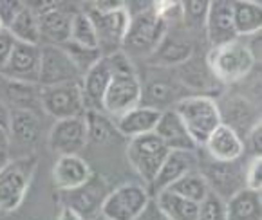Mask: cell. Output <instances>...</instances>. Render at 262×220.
I'll return each instance as SVG.
<instances>
[{"instance_id":"1","label":"cell","mask_w":262,"mask_h":220,"mask_svg":"<svg viewBox=\"0 0 262 220\" xmlns=\"http://www.w3.org/2000/svg\"><path fill=\"white\" fill-rule=\"evenodd\" d=\"M108 60L114 74L105 90L101 112L114 119L141 103V78L136 72L132 60L121 51L111 54Z\"/></svg>"},{"instance_id":"2","label":"cell","mask_w":262,"mask_h":220,"mask_svg":"<svg viewBox=\"0 0 262 220\" xmlns=\"http://www.w3.org/2000/svg\"><path fill=\"white\" fill-rule=\"evenodd\" d=\"M128 15H130V20H128L127 35H125L121 53L127 54L130 60L150 58L158 49V45L161 43L168 26L158 15L154 2L143 4V8H139L138 11H128Z\"/></svg>"},{"instance_id":"3","label":"cell","mask_w":262,"mask_h":220,"mask_svg":"<svg viewBox=\"0 0 262 220\" xmlns=\"http://www.w3.org/2000/svg\"><path fill=\"white\" fill-rule=\"evenodd\" d=\"M173 110L183 121L186 132L197 148H203L212 132L221 125V114L217 101L205 94L185 96L173 105Z\"/></svg>"},{"instance_id":"4","label":"cell","mask_w":262,"mask_h":220,"mask_svg":"<svg viewBox=\"0 0 262 220\" xmlns=\"http://www.w3.org/2000/svg\"><path fill=\"white\" fill-rule=\"evenodd\" d=\"M253 65V54L241 38L213 47L206 56V67L210 74L217 83H224V85H233L237 81L244 80L251 72Z\"/></svg>"},{"instance_id":"5","label":"cell","mask_w":262,"mask_h":220,"mask_svg":"<svg viewBox=\"0 0 262 220\" xmlns=\"http://www.w3.org/2000/svg\"><path fill=\"white\" fill-rule=\"evenodd\" d=\"M38 157L27 154L16 157L0 170V211L11 213L20 208L27 195V189L35 177Z\"/></svg>"},{"instance_id":"6","label":"cell","mask_w":262,"mask_h":220,"mask_svg":"<svg viewBox=\"0 0 262 220\" xmlns=\"http://www.w3.org/2000/svg\"><path fill=\"white\" fill-rule=\"evenodd\" d=\"M244 159V157H243ZM231 161V162H219L210 159L203 152L199 155L197 152V170L205 177L208 189L217 197H221L224 202L230 201L233 195L244 189V161Z\"/></svg>"},{"instance_id":"7","label":"cell","mask_w":262,"mask_h":220,"mask_svg":"<svg viewBox=\"0 0 262 220\" xmlns=\"http://www.w3.org/2000/svg\"><path fill=\"white\" fill-rule=\"evenodd\" d=\"M127 161L132 166V170L141 179L143 186H148L154 182L163 161L168 155V148L161 143L158 135L152 132L147 135H139L134 139H128L127 143Z\"/></svg>"},{"instance_id":"8","label":"cell","mask_w":262,"mask_h":220,"mask_svg":"<svg viewBox=\"0 0 262 220\" xmlns=\"http://www.w3.org/2000/svg\"><path fill=\"white\" fill-rule=\"evenodd\" d=\"M111 184L100 174H94L89 181L69 191H60V202L63 208L71 209L83 220H94L101 215V208L111 193Z\"/></svg>"},{"instance_id":"9","label":"cell","mask_w":262,"mask_h":220,"mask_svg":"<svg viewBox=\"0 0 262 220\" xmlns=\"http://www.w3.org/2000/svg\"><path fill=\"white\" fill-rule=\"evenodd\" d=\"M150 199L147 186L141 182H125L111 189L101 208V216L108 220H138Z\"/></svg>"},{"instance_id":"10","label":"cell","mask_w":262,"mask_h":220,"mask_svg":"<svg viewBox=\"0 0 262 220\" xmlns=\"http://www.w3.org/2000/svg\"><path fill=\"white\" fill-rule=\"evenodd\" d=\"M40 105L43 112L56 121L83 117L87 114L81 94V81L40 87Z\"/></svg>"},{"instance_id":"11","label":"cell","mask_w":262,"mask_h":220,"mask_svg":"<svg viewBox=\"0 0 262 220\" xmlns=\"http://www.w3.org/2000/svg\"><path fill=\"white\" fill-rule=\"evenodd\" d=\"M27 6L38 18L40 40L43 45L60 47L69 42L74 13L56 2H27Z\"/></svg>"},{"instance_id":"12","label":"cell","mask_w":262,"mask_h":220,"mask_svg":"<svg viewBox=\"0 0 262 220\" xmlns=\"http://www.w3.org/2000/svg\"><path fill=\"white\" fill-rule=\"evenodd\" d=\"M85 13L89 15L91 22L96 31L98 51L101 56H111L114 53H120L123 47V40L127 35V27L130 15L127 11V6L112 13H98L93 8H87Z\"/></svg>"},{"instance_id":"13","label":"cell","mask_w":262,"mask_h":220,"mask_svg":"<svg viewBox=\"0 0 262 220\" xmlns=\"http://www.w3.org/2000/svg\"><path fill=\"white\" fill-rule=\"evenodd\" d=\"M81 81V72L73 63L71 56L58 45H40L38 87H53Z\"/></svg>"},{"instance_id":"14","label":"cell","mask_w":262,"mask_h":220,"mask_svg":"<svg viewBox=\"0 0 262 220\" xmlns=\"http://www.w3.org/2000/svg\"><path fill=\"white\" fill-rule=\"evenodd\" d=\"M89 144V127L83 117L56 121L51 128L49 146L58 155H80Z\"/></svg>"},{"instance_id":"15","label":"cell","mask_w":262,"mask_h":220,"mask_svg":"<svg viewBox=\"0 0 262 220\" xmlns=\"http://www.w3.org/2000/svg\"><path fill=\"white\" fill-rule=\"evenodd\" d=\"M217 107H219L221 123L230 127L241 139H244L248 132L260 123V110L248 97H224L223 101H217Z\"/></svg>"},{"instance_id":"16","label":"cell","mask_w":262,"mask_h":220,"mask_svg":"<svg viewBox=\"0 0 262 220\" xmlns=\"http://www.w3.org/2000/svg\"><path fill=\"white\" fill-rule=\"evenodd\" d=\"M40 72V45H29V43L15 42L9 53L4 69L0 70V76L8 80L24 81L38 85Z\"/></svg>"},{"instance_id":"17","label":"cell","mask_w":262,"mask_h":220,"mask_svg":"<svg viewBox=\"0 0 262 220\" xmlns=\"http://www.w3.org/2000/svg\"><path fill=\"white\" fill-rule=\"evenodd\" d=\"M205 35L212 49L239 38L235 33V26H233L231 2H228V0L210 2L208 15H206L205 22Z\"/></svg>"},{"instance_id":"18","label":"cell","mask_w":262,"mask_h":220,"mask_svg":"<svg viewBox=\"0 0 262 220\" xmlns=\"http://www.w3.org/2000/svg\"><path fill=\"white\" fill-rule=\"evenodd\" d=\"M197 152H181V150H172L168 152L166 159L163 161L161 168H159L158 175H156L154 182L148 186V193L156 197L158 193L168 189L176 181L186 175L188 172L197 170Z\"/></svg>"},{"instance_id":"19","label":"cell","mask_w":262,"mask_h":220,"mask_svg":"<svg viewBox=\"0 0 262 220\" xmlns=\"http://www.w3.org/2000/svg\"><path fill=\"white\" fill-rule=\"evenodd\" d=\"M112 74V65L108 56H101L87 72L81 76V94L87 112H101V101L108 87Z\"/></svg>"},{"instance_id":"20","label":"cell","mask_w":262,"mask_h":220,"mask_svg":"<svg viewBox=\"0 0 262 220\" xmlns=\"http://www.w3.org/2000/svg\"><path fill=\"white\" fill-rule=\"evenodd\" d=\"M193 54V43L185 31H178L172 29V33L166 29L165 36H163L161 43L158 45L156 53L152 54L150 62L159 67H173V65H183L186 63Z\"/></svg>"},{"instance_id":"21","label":"cell","mask_w":262,"mask_h":220,"mask_svg":"<svg viewBox=\"0 0 262 220\" xmlns=\"http://www.w3.org/2000/svg\"><path fill=\"white\" fill-rule=\"evenodd\" d=\"M159 116H161V110L138 105V107L130 108L128 112L114 117L112 125H114L116 132L128 141L139 137V135L152 134L159 121Z\"/></svg>"},{"instance_id":"22","label":"cell","mask_w":262,"mask_h":220,"mask_svg":"<svg viewBox=\"0 0 262 220\" xmlns=\"http://www.w3.org/2000/svg\"><path fill=\"white\" fill-rule=\"evenodd\" d=\"M154 134L158 135L161 143L172 150H181V152H197L199 148L195 146V143L192 141V137L186 132L183 121L179 119V116L176 114L173 108H166L161 110L159 121L154 128Z\"/></svg>"},{"instance_id":"23","label":"cell","mask_w":262,"mask_h":220,"mask_svg":"<svg viewBox=\"0 0 262 220\" xmlns=\"http://www.w3.org/2000/svg\"><path fill=\"white\" fill-rule=\"evenodd\" d=\"M203 150L210 159L219 162L239 161L244 157V143L230 127L221 123L212 132L206 143L203 144Z\"/></svg>"},{"instance_id":"24","label":"cell","mask_w":262,"mask_h":220,"mask_svg":"<svg viewBox=\"0 0 262 220\" xmlns=\"http://www.w3.org/2000/svg\"><path fill=\"white\" fill-rule=\"evenodd\" d=\"M93 175L91 164L81 155H60L53 168V182L58 191H69L83 182L89 181Z\"/></svg>"},{"instance_id":"25","label":"cell","mask_w":262,"mask_h":220,"mask_svg":"<svg viewBox=\"0 0 262 220\" xmlns=\"http://www.w3.org/2000/svg\"><path fill=\"white\" fill-rule=\"evenodd\" d=\"M178 81V78L166 80L165 76H159L148 80L145 85L141 83V103L139 105L156 108V110L172 108L179 100L185 97L179 94L181 92V87H179Z\"/></svg>"},{"instance_id":"26","label":"cell","mask_w":262,"mask_h":220,"mask_svg":"<svg viewBox=\"0 0 262 220\" xmlns=\"http://www.w3.org/2000/svg\"><path fill=\"white\" fill-rule=\"evenodd\" d=\"M2 81V96L0 101L9 108V110H31L38 114L42 110L40 105V87L33 83H24V81L8 80L0 76Z\"/></svg>"},{"instance_id":"27","label":"cell","mask_w":262,"mask_h":220,"mask_svg":"<svg viewBox=\"0 0 262 220\" xmlns=\"http://www.w3.org/2000/svg\"><path fill=\"white\" fill-rule=\"evenodd\" d=\"M9 141L20 146H33L42 134V121L38 114L31 110H9Z\"/></svg>"},{"instance_id":"28","label":"cell","mask_w":262,"mask_h":220,"mask_svg":"<svg viewBox=\"0 0 262 220\" xmlns=\"http://www.w3.org/2000/svg\"><path fill=\"white\" fill-rule=\"evenodd\" d=\"M231 13H233V26L239 38H248L262 29V8L260 2H248V0H237L231 2Z\"/></svg>"},{"instance_id":"29","label":"cell","mask_w":262,"mask_h":220,"mask_svg":"<svg viewBox=\"0 0 262 220\" xmlns=\"http://www.w3.org/2000/svg\"><path fill=\"white\" fill-rule=\"evenodd\" d=\"M262 199L258 191L244 188L226 202V220H260Z\"/></svg>"},{"instance_id":"30","label":"cell","mask_w":262,"mask_h":220,"mask_svg":"<svg viewBox=\"0 0 262 220\" xmlns=\"http://www.w3.org/2000/svg\"><path fill=\"white\" fill-rule=\"evenodd\" d=\"M9 35L13 36L15 42L29 43V45H40V27L38 18L35 13L29 9V6H24V9L13 18V22L8 26Z\"/></svg>"},{"instance_id":"31","label":"cell","mask_w":262,"mask_h":220,"mask_svg":"<svg viewBox=\"0 0 262 220\" xmlns=\"http://www.w3.org/2000/svg\"><path fill=\"white\" fill-rule=\"evenodd\" d=\"M152 199L170 220H197L199 204L195 202L186 201L172 191H161Z\"/></svg>"},{"instance_id":"32","label":"cell","mask_w":262,"mask_h":220,"mask_svg":"<svg viewBox=\"0 0 262 220\" xmlns=\"http://www.w3.org/2000/svg\"><path fill=\"white\" fill-rule=\"evenodd\" d=\"M165 191H172V193L179 195V197L186 199V201L195 202V204H199V202L210 193L208 184H206L205 177L201 175L199 170L188 172V174L183 175L179 181H176L168 189H165Z\"/></svg>"},{"instance_id":"33","label":"cell","mask_w":262,"mask_h":220,"mask_svg":"<svg viewBox=\"0 0 262 220\" xmlns=\"http://www.w3.org/2000/svg\"><path fill=\"white\" fill-rule=\"evenodd\" d=\"M69 42L83 49H93L98 51V40L96 31L91 22L89 15L85 11H76L73 16V23H71V36Z\"/></svg>"},{"instance_id":"34","label":"cell","mask_w":262,"mask_h":220,"mask_svg":"<svg viewBox=\"0 0 262 220\" xmlns=\"http://www.w3.org/2000/svg\"><path fill=\"white\" fill-rule=\"evenodd\" d=\"M181 4L183 26L186 29H201V27H205L210 2H206V0H188V2H181Z\"/></svg>"},{"instance_id":"35","label":"cell","mask_w":262,"mask_h":220,"mask_svg":"<svg viewBox=\"0 0 262 220\" xmlns=\"http://www.w3.org/2000/svg\"><path fill=\"white\" fill-rule=\"evenodd\" d=\"M60 47H62V49L71 56L73 63L78 67V70L81 72V76H83V74L87 72V70H89L91 67H93L94 63L101 58L100 51L83 49V47H78V45H74V43H71V42L63 43V45H60Z\"/></svg>"},{"instance_id":"36","label":"cell","mask_w":262,"mask_h":220,"mask_svg":"<svg viewBox=\"0 0 262 220\" xmlns=\"http://www.w3.org/2000/svg\"><path fill=\"white\" fill-rule=\"evenodd\" d=\"M197 220H226V202L210 191L199 202Z\"/></svg>"},{"instance_id":"37","label":"cell","mask_w":262,"mask_h":220,"mask_svg":"<svg viewBox=\"0 0 262 220\" xmlns=\"http://www.w3.org/2000/svg\"><path fill=\"white\" fill-rule=\"evenodd\" d=\"M244 188L262 191V157H251L244 164Z\"/></svg>"},{"instance_id":"38","label":"cell","mask_w":262,"mask_h":220,"mask_svg":"<svg viewBox=\"0 0 262 220\" xmlns=\"http://www.w3.org/2000/svg\"><path fill=\"white\" fill-rule=\"evenodd\" d=\"M244 143V154H250L251 157H262V123L253 127L248 135L243 139Z\"/></svg>"},{"instance_id":"39","label":"cell","mask_w":262,"mask_h":220,"mask_svg":"<svg viewBox=\"0 0 262 220\" xmlns=\"http://www.w3.org/2000/svg\"><path fill=\"white\" fill-rule=\"evenodd\" d=\"M24 6H26V2H18V0H2L0 2V22L6 29L13 22V18L22 11Z\"/></svg>"},{"instance_id":"40","label":"cell","mask_w":262,"mask_h":220,"mask_svg":"<svg viewBox=\"0 0 262 220\" xmlns=\"http://www.w3.org/2000/svg\"><path fill=\"white\" fill-rule=\"evenodd\" d=\"M13 43H15V40L9 35L8 29L0 31V70L4 69L6 62H8L9 53H11V49H13Z\"/></svg>"},{"instance_id":"41","label":"cell","mask_w":262,"mask_h":220,"mask_svg":"<svg viewBox=\"0 0 262 220\" xmlns=\"http://www.w3.org/2000/svg\"><path fill=\"white\" fill-rule=\"evenodd\" d=\"M138 220H170V218L165 215V213L161 211V208H159V206L156 204L154 199H150L148 206L145 208V211H143L141 215H139Z\"/></svg>"},{"instance_id":"42","label":"cell","mask_w":262,"mask_h":220,"mask_svg":"<svg viewBox=\"0 0 262 220\" xmlns=\"http://www.w3.org/2000/svg\"><path fill=\"white\" fill-rule=\"evenodd\" d=\"M125 6H127V2H121V0H101V2H93L91 8L98 13H112L125 8Z\"/></svg>"},{"instance_id":"43","label":"cell","mask_w":262,"mask_h":220,"mask_svg":"<svg viewBox=\"0 0 262 220\" xmlns=\"http://www.w3.org/2000/svg\"><path fill=\"white\" fill-rule=\"evenodd\" d=\"M9 144H11V141H9L8 128L0 127V152H9Z\"/></svg>"},{"instance_id":"44","label":"cell","mask_w":262,"mask_h":220,"mask_svg":"<svg viewBox=\"0 0 262 220\" xmlns=\"http://www.w3.org/2000/svg\"><path fill=\"white\" fill-rule=\"evenodd\" d=\"M8 123H9V108L0 101V127L8 128Z\"/></svg>"},{"instance_id":"45","label":"cell","mask_w":262,"mask_h":220,"mask_svg":"<svg viewBox=\"0 0 262 220\" xmlns=\"http://www.w3.org/2000/svg\"><path fill=\"white\" fill-rule=\"evenodd\" d=\"M56 220H83V218H80V216H78L74 211H71V209L62 208V211H60V215H58Z\"/></svg>"},{"instance_id":"46","label":"cell","mask_w":262,"mask_h":220,"mask_svg":"<svg viewBox=\"0 0 262 220\" xmlns=\"http://www.w3.org/2000/svg\"><path fill=\"white\" fill-rule=\"evenodd\" d=\"M11 161V157H9V152H0V170L8 164V162Z\"/></svg>"},{"instance_id":"47","label":"cell","mask_w":262,"mask_h":220,"mask_svg":"<svg viewBox=\"0 0 262 220\" xmlns=\"http://www.w3.org/2000/svg\"><path fill=\"white\" fill-rule=\"evenodd\" d=\"M94 220H108V218H105V216H101V215H100L98 218H94Z\"/></svg>"},{"instance_id":"48","label":"cell","mask_w":262,"mask_h":220,"mask_svg":"<svg viewBox=\"0 0 262 220\" xmlns=\"http://www.w3.org/2000/svg\"><path fill=\"white\" fill-rule=\"evenodd\" d=\"M4 29H6V27L2 26V22H0V31H4Z\"/></svg>"}]
</instances>
